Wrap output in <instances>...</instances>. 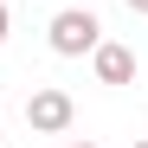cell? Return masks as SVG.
Here are the masks:
<instances>
[{"mask_svg": "<svg viewBox=\"0 0 148 148\" xmlns=\"http://www.w3.org/2000/svg\"><path fill=\"white\" fill-rule=\"evenodd\" d=\"M71 116H77V103H71L64 90H32V103H26V129H32V135H64Z\"/></svg>", "mask_w": 148, "mask_h": 148, "instance_id": "7a4b0ae2", "label": "cell"}, {"mask_svg": "<svg viewBox=\"0 0 148 148\" xmlns=\"http://www.w3.org/2000/svg\"><path fill=\"white\" fill-rule=\"evenodd\" d=\"M129 148H148V142H129Z\"/></svg>", "mask_w": 148, "mask_h": 148, "instance_id": "8992f818", "label": "cell"}, {"mask_svg": "<svg viewBox=\"0 0 148 148\" xmlns=\"http://www.w3.org/2000/svg\"><path fill=\"white\" fill-rule=\"evenodd\" d=\"M90 58H97V84H116V90L135 84V52H129V45H110V39H103Z\"/></svg>", "mask_w": 148, "mask_h": 148, "instance_id": "3957f363", "label": "cell"}, {"mask_svg": "<svg viewBox=\"0 0 148 148\" xmlns=\"http://www.w3.org/2000/svg\"><path fill=\"white\" fill-rule=\"evenodd\" d=\"M122 7H129V13H148V0H122Z\"/></svg>", "mask_w": 148, "mask_h": 148, "instance_id": "5b68a950", "label": "cell"}, {"mask_svg": "<svg viewBox=\"0 0 148 148\" xmlns=\"http://www.w3.org/2000/svg\"><path fill=\"white\" fill-rule=\"evenodd\" d=\"M84 148H97V142H84Z\"/></svg>", "mask_w": 148, "mask_h": 148, "instance_id": "52a82bcc", "label": "cell"}, {"mask_svg": "<svg viewBox=\"0 0 148 148\" xmlns=\"http://www.w3.org/2000/svg\"><path fill=\"white\" fill-rule=\"evenodd\" d=\"M97 45H103V19H97L90 7L52 13V52L58 58H84V52H97Z\"/></svg>", "mask_w": 148, "mask_h": 148, "instance_id": "6da1fadb", "label": "cell"}, {"mask_svg": "<svg viewBox=\"0 0 148 148\" xmlns=\"http://www.w3.org/2000/svg\"><path fill=\"white\" fill-rule=\"evenodd\" d=\"M7 26H13V13H7V0H0V45H7Z\"/></svg>", "mask_w": 148, "mask_h": 148, "instance_id": "277c9868", "label": "cell"}]
</instances>
